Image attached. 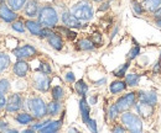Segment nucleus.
Wrapping results in <instances>:
<instances>
[{
    "label": "nucleus",
    "mask_w": 161,
    "mask_h": 133,
    "mask_svg": "<svg viewBox=\"0 0 161 133\" xmlns=\"http://www.w3.org/2000/svg\"><path fill=\"white\" fill-rule=\"evenodd\" d=\"M112 132L113 133H124V132H126V128H125L121 123H114V126L112 127Z\"/></svg>",
    "instance_id": "58836bf2"
},
{
    "label": "nucleus",
    "mask_w": 161,
    "mask_h": 133,
    "mask_svg": "<svg viewBox=\"0 0 161 133\" xmlns=\"http://www.w3.org/2000/svg\"><path fill=\"white\" fill-rule=\"evenodd\" d=\"M76 49L82 52H89L96 49V44L92 42L91 38H80L76 42Z\"/></svg>",
    "instance_id": "4be33fe9"
},
{
    "label": "nucleus",
    "mask_w": 161,
    "mask_h": 133,
    "mask_svg": "<svg viewBox=\"0 0 161 133\" xmlns=\"http://www.w3.org/2000/svg\"><path fill=\"white\" fill-rule=\"evenodd\" d=\"M91 1H93V3H102V1H104V0H91Z\"/></svg>",
    "instance_id": "3c124183"
},
{
    "label": "nucleus",
    "mask_w": 161,
    "mask_h": 133,
    "mask_svg": "<svg viewBox=\"0 0 161 133\" xmlns=\"http://www.w3.org/2000/svg\"><path fill=\"white\" fill-rule=\"evenodd\" d=\"M153 72H154L155 74L161 73V57L155 62V64H154V67H153Z\"/></svg>",
    "instance_id": "37998d69"
},
{
    "label": "nucleus",
    "mask_w": 161,
    "mask_h": 133,
    "mask_svg": "<svg viewBox=\"0 0 161 133\" xmlns=\"http://www.w3.org/2000/svg\"><path fill=\"white\" fill-rule=\"evenodd\" d=\"M11 72H13V74L16 78L24 79V78H26V76L29 75V73H30V64L25 59H18L13 64Z\"/></svg>",
    "instance_id": "9d476101"
},
{
    "label": "nucleus",
    "mask_w": 161,
    "mask_h": 133,
    "mask_svg": "<svg viewBox=\"0 0 161 133\" xmlns=\"http://www.w3.org/2000/svg\"><path fill=\"white\" fill-rule=\"evenodd\" d=\"M10 27L13 31L18 32V33H25L26 32V26H25V21L21 19H16L10 23Z\"/></svg>",
    "instance_id": "c756f323"
},
{
    "label": "nucleus",
    "mask_w": 161,
    "mask_h": 133,
    "mask_svg": "<svg viewBox=\"0 0 161 133\" xmlns=\"http://www.w3.org/2000/svg\"><path fill=\"white\" fill-rule=\"evenodd\" d=\"M16 19H19L18 13L14 11L6 3H0V21L5 23H11Z\"/></svg>",
    "instance_id": "9b49d317"
},
{
    "label": "nucleus",
    "mask_w": 161,
    "mask_h": 133,
    "mask_svg": "<svg viewBox=\"0 0 161 133\" xmlns=\"http://www.w3.org/2000/svg\"><path fill=\"white\" fill-rule=\"evenodd\" d=\"M62 125H63V118H60V120H51L43 128H41L39 132H41V133L58 132L61 128H62Z\"/></svg>",
    "instance_id": "aec40b11"
},
{
    "label": "nucleus",
    "mask_w": 161,
    "mask_h": 133,
    "mask_svg": "<svg viewBox=\"0 0 161 133\" xmlns=\"http://www.w3.org/2000/svg\"><path fill=\"white\" fill-rule=\"evenodd\" d=\"M119 116H120V111L118 110L117 105H115V104H112V105L109 106V109H108V112H107L108 120H109L110 122H115V121L119 118Z\"/></svg>",
    "instance_id": "c85d7f7f"
},
{
    "label": "nucleus",
    "mask_w": 161,
    "mask_h": 133,
    "mask_svg": "<svg viewBox=\"0 0 161 133\" xmlns=\"http://www.w3.org/2000/svg\"><path fill=\"white\" fill-rule=\"evenodd\" d=\"M64 80H66L67 83H69V84H75V81H76V75L73 74V72H67V73L64 74Z\"/></svg>",
    "instance_id": "ea45409f"
},
{
    "label": "nucleus",
    "mask_w": 161,
    "mask_h": 133,
    "mask_svg": "<svg viewBox=\"0 0 161 133\" xmlns=\"http://www.w3.org/2000/svg\"><path fill=\"white\" fill-rule=\"evenodd\" d=\"M153 18H154V19H161V6L153 14Z\"/></svg>",
    "instance_id": "49530a36"
},
{
    "label": "nucleus",
    "mask_w": 161,
    "mask_h": 133,
    "mask_svg": "<svg viewBox=\"0 0 161 133\" xmlns=\"http://www.w3.org/2000/svg\"><path fill=\"white\" fill-rule=\"evenodd\" d=\"M35 117V120H42L47 116V104L41 96H29L25 99V109Z\"/></svg>",
    "instance_id": "f03ea898"
},
{
    "label": "nucleus",
    "mask_w": 161,
    "mask_h": 133,
    "mask_svg": "<svg viewBox=\"0 0 161 133\" xmlns=\"http://www.w3.org/2000/svg\"><path fill=\"white\" fill-rule=\"evenodd\" d=\"M129 67H130V62L126 60L124 64H121L119 68H117V69L113 72V75L115 76V78H118V79H124V76L126 74Z\"/></svg>",
    "instance_id": "2f4dec72"
},
{
    "label": "nucleus",
    "mask_w": 161,
    "mask_h": 133,
    "mask_svg": "<svg viewBox=\"0 0 161 133\" xmlns=\"http://www.w3.org/2000/svg\"><path fill=\"white\" fill-rule=\"evenodd\" d=\"M10 127V123L8 122V120H5V118H0V131L1 132H4L6 128H9Z\"/></svg>",
    "instance_id": "c03bdc74"
},
{
    "label": "nucleus",
    "mask_w": 161,
    "mask_h": 133,
    "mask_svg": "<svg viewBox=\"0 0 161 133\" xmlns=\"http://www.w3.org/2000/svg\"><path fill=\"white\" fill-rule=\"evenodd\" d=\"M138 101V96L135 91H130V93H126L124 95H121L120 97H118V100L114 102L118 107V110L121 112L124 111H128V110H131L134 109V105L136 104Z\"/></svg>",
    "instance_id": "0eeeda50"
},
{
    "label": "nucleus",
    "mask_w": 161,
    "mask_h": 133,
    "mask_svg": "<svg viewBox=\"0 0 161 133\" xmlns=\"http://www.w3.org/2000/svg\"><path fill=\"white\" fill-rule=\"evenodd\" d=\"M139 54H140V46H139V43H138V44H134V47H131L130 51L128 52V54H126V60L131 62V60L136 59V57H138Z\"/></svg>",
    "instance_id": "72a5a7b5"
},
{
    "label": "nucleus",
    "mask_w": 161,
    "mask_h": 133,
    "mask_svg": "<svg viewBox=\"0 0 161 133\" xmlns=\"http://www.w3.org/2000/svg\"><path fill=\"white\" fill-rule=\"evenodd\" d=\"M91 39H92V42L96 44V47L103 44V38H102L101 33H93V35L91 36Z\"/></svg>",
    "instance_id": "4c0bfd02"
},
{
    "label": "nucleus",
    "mask_w": 161,
    "mask_h": 133,
    "mask_svg": "<svg viewBox=\"0 0 161 133\" xmlns=\"http://www.w3.org/2000/svg\"><path fill=\"white\" fill-rule=\"evenodd\" d=\"M36 20L40 22L42 27L55 28L60 22V14L53 5H50V4L41 5Z\"/></svg>",
    "instance_id": "f257e3e1"
},
{
    "label": "nucleus",
    "mask_w": 161,
    "mask_h": 133,
    "mask_svg": "<svg viewBox=\"0 0 161 133\" xmlns=\"http://www.w3.org/2000/svg\"><path fill=\"white\" fill-rule=\"evenodd\" d=\"M60 20L62 22L63 26L68 27V28H72V30H78L83 27V22L77 19L72 13L71 10H63L61 13Z\"/></svg>",
    "instance_id": "1a4fd4ad"
},
{
    "label": "nucleus",
    "mask_w": 161,
    "mask_h": 133,
    "mask_svg": "<svg viewBox=\"0 0 161 133\" xmlns=\"http://www.w3.org/2000/svg\"><path fill=\"white\" fill-rule=\"evenodd\" d=\"M160 57H161V51H160Z\"/></svg>",
    "instance_id": "864d4df0"
},
{
    "label": "nucleus",
    "mask_w": 161,
    "mask_h": 133,
    "mask_svg": "<svg viewBox=\"0 0 161 133\" xmlns=\"http://www.w3.org/2000/svg\"><path fill=\"white\" fill-rule=\"evenodd\" d=\"M53 30H56L60 35H64V37L69 41H73L77 38V32H75L72 28H68L66 26H56Z\"/></svg>",
    "instance_id": "a878e982"
},
{
    "label": "nucleus",
    "mask_w": 161,
    "mask_h": 133,
    "mask_svg": "<svg viewBox=\"0 0 161 133\" xmlns=\"http://www.w3.org/2000/svg\"><path fill=\"white\" fill-rule=\"evenodd\" d=\"M141 4H142V6H144L145 11L153 15V14L161 6V0H142Z\"/></svg>",
    "instance_id": "5701e85b"
},
{
    "label": "nucleus",
    "mask_w": 161,
    "mask_h": 133,
    "mask_svg": "<svg viewBox=\"0 0 161 133\" xmlns=\"http://www.w3.org/2000/svg\"><path fill=\"white\" fill-rule=\"evenodd\" d=\"M107 81V79L105 78H103V79H101V80H98V81H96L94 83V85L96 86H101V85H104V83Z\"/></svg>",
    "instance_id": "de8ad7c7"
},
{
    "label": "nucleus",
    "mask_w": 161,
    "mask_h": 133,
    "mask_svg": "<svg viewBox=\"0 0 161 133\" xmlns=\"http://www.w3.org/2000/svg\"><path fill=\"white\" fill-rule=\"evenodd\" d=\"M51 78L48 74L41 73V72H36L32 78H31V85L35 90L40 91V93H47L51 90Z\"/></svg>",
    "instance_id": "39448f33"
},
{
    "label": "nucleus",
    "mask_w": 161,
    "mask_h": 133,
    "mask_svg": "<svg viewBox=\"0 0 161 133\" xmlns=\"http://www.w3.org/2000/svg\"><path fill=\"white\" fill-rule=\"evenodd\" d=\"M141 79V74L139 73H129V74H125L124 76V80L128 85V88H135L139 85Z\"/></svg>",
    "instance_id": "b1692460"
},
{
    "label": "nucleus",
    "mask_w": 161,
    "mask_h": 133,
    "mask_svg": "<svg viewBox=\"0 0 161 133\" xmlns=\"http://www.w3.org/2000/svg\"><path fill=\"white\" fill-rule=\"evenodd\" d=\"M88 89H89V86H88V84H87L83 79H80V80L75 81V90H76V93H77L80 97L87 95Z\"/></svg>",
    "instance_id": "cd10ccee"
},
{
    "label": "nucleus",
    "mask_w": 161,
    "mask_h": 133,
    "mask_svg": "<svg viewBox=\"0 0 161 133\" xmlns=\"http://www.w3.org/2000/svg\"><path fill=\"white\" fill-rule=\"evenodd\" d=\"M69 10L82 22H88L94 18L93 1H91V0H80V1L75 3Z\"/></svg>",
    "instance_id": "7ed1b4c3"
},
{
    "label": "nucleus",
    "mask_w": 161,
    "mask_h": 133,
    "mask_svg": "<svg viewBox=\"0 0 161 133\" xmlns=\"http://www.w3.org/2000/svg\"><path fill=\"white\" fill-rule=\"evenodd\" d=\"M0 3H6V0H0Z\"/></svg>",
    "instance_id": "603ef678"
},
{
    "label": "nucleus",
    "mask_w": 161,
    "mask_h": 133,
    "mask_svg": "<svg viewBox=\"0 0 161 133\" xmlns=\"http://www.w3.org/2000/svg\"><path fill=\"white\" fill-rule=\"evenodd\" d=\"M66 96V91L63 89V86L61 85H55L51 88V97L52 100H57V101H62Z\"/></svg>",
    "instance_id": "bb28decb"
},
{
    "label": "nucleus",
    "mask_w": 161,
    "mask_h": 133,
    "mask_svg": "<svg viewBox=\"0 0 161 133\" xmlns=\"http://www.w3.org/2000/svg\"><path fill=\"white\" fill-rule=\"evenodd\" d=\"M101 5H99V8H98V11H103V13H105L107 10H109V8H110V1H102L99 3Z\"/></svg>",
    "instance_id": "79ce46f5"
},
{
    "label": "nucleus",
    "mask_w": 161,
    "mask_h": 133,
    "mask_svg": "<svg viewBox=\"0 0 161 133\" xmlns=\"http://www.w3.org/2000/svg\"><path fill=\"white\" fill-rule=\"evenodd\" d=\"M46 39H47L48 44H50L55 51H62V48H63V46H64V41H63V38H62V36H61L58 32H55V31H53Z\"/></svg>",
    "instance_id": "f3484780"
},
{
    "label": "nucleus",
    "mask_w": 161,
    "mask_h": 133,
    "mask_svg": "<svg viewBox=\"0 0 161 133\" xmlns=\"http://www.w3.org/2000/svg\"><path fill=\"white\" fill-rule=\"evenodd\" d=\"M11 65L10 56L5 52H0V75H3Z\"/></svg>",
    "instance_id": "393cba45"
},
{
    "label": "nucleus",
    "mask_w": 161,
    "mask_h": 133,
    "mask_svg": "<svg viewBox=\"0 0 161 133\" xmlns=\"http://www.w3.org/2000/svg\"><path fill=\"white\" fill-rule=\"evenodd\" d=\"M11 89V84L9 79H0V93L8 94Z\"/></svg>",
    "instance_id": "c9c22d12"
},
{
    "label": "nucleus",
    "mask_w": 161,
    "mask_h": 133,
    "mask_svg": "<svg viewBox=\"0 0 161 133\" xmlns=\"http://www.w3.org/2000/svg\"><path fill=\"white\" fill-rule=\"evenodd\" d=\"M25 26L26 30L30 32L31 36H37L40 37L41 31H42V26L36 19H26L25 20Z\"/></svg>",
    "instance_id": "dca6fc26"
},
{
    "label": "nucleus",
    "mask_w": 161,
    "mask_h": 133,
    "mask_svg": "<svg viewBox=\"0 0 161 133\" xmlns=\"http://www.w3.org/2000/svg\"><path fill=\"white\" fill-rule=\"evenodd\" d=\"M6 101H8L6 94L0 93V111H4V110H5V107H6Z\"/></svg>",
    "instance_id": "a19ab883"
},
{
    "label": "nucleus",
    "mask_w": 161,
    "mask_h": 133,
    "mask_svg": "<svg viewBox=\"0 0 161 133\" xmlns=\"http://www.w3.org/2000/svg\"><path fill=\"white\" fill-rule=\"evenodd\" d=\"M14 121L20 125V126H30L35 120V117L30 114L27 110H21L19 112H16L14 116Z\"/></svg>",
    "instance_id": "4468645a"
},
{
    "label": "nucleus",
    "mask_w": 161,
    "mask_h": 133,
    "mask_svg": "<svg viewBox=\"0 0 161 133\" xmlns=\"http://www.w3.org/2000/svg\"><path fill=\"white\" fill-rule=\"evenodd\" d=\"M37 72H41V73H45V74H52V68H51V64L46 60H41L40 65L37 68Z\"/></svg>",
    "instance_id": "f704fd0d"
},
{
    "label": "nucleus",
    "mask_w": 161,
    "mask_h": 133,
    "mask_svg": "<svg viewBox=\"0 0 161 133\" xmlns=\"http://www.w3.org/2000/svg\"><path fill=\"white\" fill-rule=\"evenodd\" d=\"M134 109H135V112L140 116L141 118L146 120V118H150L153 114H154V106L150 105V104H146V102H142V101H136V104L134 105Z\"/></svg>",
    "instance_id": "ddd939ff"
},
{
    "label": "nucleus",
    "mask_w": 161,
    "mask_h": 133,
    "mask_svg": "<svg viewBox=\"0 0 161 133\" xmlns=\"http://www.w3.org/2000/svg\"><path fill=\"white\" fill-rule=\"evenodd\" d=\"M130 6H131L133 13H134L136 16H141V15L146 14V11H145V9H144L141 1H139V0H130Z\"/></svg>",
    "instance_id": "7c9ffc66"
},
{
    "label": "nucleus",
    "mask_w": 161,
    "mask_h": 133,
    "mask_svg": "<svg viewBox=\"0 0 161 133\" xmlns=\"http://www.w3.org/2000/svg\"><path fill=\"white\" fill-rule=\"evenodd\" d=\"M25 109V97L20 93H14L8 96L5 112L6 114H16Z\"/></svg>",
    "instance_id": "423d86ee"
},
{
    "label": "nucleus",
    "mask_w": 161,
    "mask_h": 133,
    "mask_svg": "<svg viewBox=\"0 0 161 133\" xmlns=\"http://www.w3.org/2000/svg\"><path fill=\"white\" fill-rule=\"evenodd\" d=\"M40 3L37 0H27L24 9L21 10L24 16L27 18V19H36L37 15H39V11H40Z\"/></svg>",
    "instance_id": "f8f14e48"
},
{
    "label": "nucleus",
    "mask_w": 161,
    "mask_h": 133,
    "mask_svg": "<svg viewBox=\"0 0 161 133\" xmlns=\"http://www.w3.org/2000/svg\"><path fill=\"white\" fill-rule=\"evenodd\" d=\"M126 89H128V85L123 79H117L109 84V91L112 95H119L121 93H124Z\"/></svg>",
    "instance_id": "6ab92c4d"
},
{
    "label": "nucleus",
    "mask_w": 161,
    "mask_h": 133,
    "mask_svg": "<svg viewBox=\"0 0 161 133\" xmlns=\"http://www.w3.org/2000/svg\"><path fill=\"white\" fill-rule=\"evenodd\" d=\"M86 126L88 127V130H89L91 132H93V133L98 132V127H97V121H96V120L89 118V120H88V122L86 123Z\"/></svg>",
    "instance_id": "e433bc0d"
},
{
    "label": "nucleus",
    "mask_w": 161,
    "mask_h": 133,
    "mask_svg": "<svg viewBox=\"0 0 161 133\" xmlns=\"http://www.w3.org/2000/svg\"><path fill=\"white\" fill-rule=\"evenodd\" d=\"M118 31H119V26H115V27H114V30H113V32H112V35H110V38L115 37V35L118 33Z\"/></svg>",
    "instance_id": "09e8293b"
},
{
    "label": "nucleus",
    "mask_w": 161,
    "mask_h": 133,
    "mask_svg": "<svg viewBox=\"0 0 161 133\" xmlns=\"http://www.w3.org/2000/svg\"><path fill=\"white\" fill-rule=\"evenodd\" d=\"M26 1H27V0H6V4H8L14 11L18 13V11H21V10L24 9Z\"/></svg>",
    "instance_id": "473e14b6"
},
{
    "label": "nucleus",
    "mask_w": 161,
    "mask_h": 133,
    "mask_svg": "<svg viewBox=\"0 0 161 133\" xmlns=\"http://www.w3.org/2000/svg\"><path fill=\"white\" fill-rule=\"evenodd\" d=\"M154 25L156 27H160L161 28V19H154Z\"/></svg>",
    "instance_id": "8fccbe9b"
},
{
    "label": "nucleus",
    "mask_w": 161,
    "mask_h": 133,
    "mask_svg": "<svg viewBox=\"0 0 161 133\" xmlns=\"http://www.w3.org/2000/svg\"><path fill=\"white\" fill-rule=\"evenodd\" d=\"M136 96H138V100L142 101V102H146V104H150L153 106H155L158 104V94L154 93V91H147V90H139L136 91Z\"/></svg>",
    "instance_id": "2eb2a0df"
},
{
    "label": "nucleus",
    "mask_w": 161,
    "mask_h": 133,
    "mask_svg": "<svg viewBox=\"0 0 161 133\" xmlns=\"http://www.w3.org/2000/svg\"><path fill=\"white\" fill-rule=\"evenodd\" d=\"M97 101H98V95H93V96H89V97H88V102H89V105H96Z\"/></svg>",
    "instance_id": "a18cd8bd"
},
{
    "label": "nucleus",
    "mask_w": 161,
    "mask_h": 133,
    "mask_svg": "<svg viewBox=\"0 0 161 133\" xmlns=\"http://www.w3.org/2000/svg\"><path fill=\"white\" fill-rule=\"evenodd\" d=\"M80 112L82 121L86 125L88 122V120L91 118V107H89V102L86 96H82L80 100Z\"/></svg>",
    "instance_id": "a211bd4d"
},
{
    "label": "nucleus",
    "mask_w": 161,
    "mask_h": 133,
    "mask_svg": "<svg viewBox=\"0 0 161 133\" xmlns=\"http://www.w3.org/2000/svg\"><path fill=\"white\" fill-rule=\"evenodd\" d=\"M13 53H14V56L16 57V59H25V60L32 59V58H35L39 54L37 49H36L32 44H29V43L14 48V49H13Z\"/></svg>",
    "instance_id": "6e6552de"
},
{
    "label": "nucleus",
    "mask_w": 161,
    "mask_h": 133,
    "mask_svg": "<svg viewBox=\"0 0 161 133\" xmlns=\"http://www.w3.org/2000/svg\"><path fill=\"white\" fill-rule=\"evenodd\" d=\"M120 123L126 128V131L133 133H140L144 130V123L141 118L136 112H133L130 110L121 112L120 116Z\"/></svg>",
    "instance_id": "20e7f679"
},
{
    "label": "nucleus",
    "mask_w": 161,
    "mask_h": 133,
    "mask_svg": "<svg viewBox=\"0 0 161 133\" xmlns=\"http://www.w3.org/2000/svg\"><path fill=\"white\" fill-rule=\"evenodd\" d=\"M62 112V101L52 100L47 104V116L53 118Z\"/></svg>",
    "instance_id": "412c9836"
}]
</instances>
